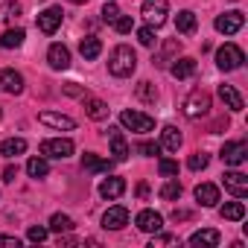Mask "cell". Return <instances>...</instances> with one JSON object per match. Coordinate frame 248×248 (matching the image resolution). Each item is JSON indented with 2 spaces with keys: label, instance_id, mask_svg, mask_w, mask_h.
<instances>
[{
  "label": "cell",
  "instance_id": "obj_43",
  "mask_svg": "<svg viewBox=\"0 0 248 248\" xmlns=\"http://www.w3.org/2000/svg\"><path fill=\"white\" fill-rule=\"evenodd\" d=\"M138 152H143V155H158V152H161V143H152V140H140V143H138Z\"/></svg>",
  "mask_w": 248,
  "mask_h": 248
},
{
  "label": "cell",
  "instance_id": "obj_9",
  "mask_svg": "<svg viewBox=\"0 0 248 248\" xmlns=\"http://www.w3.org/2000/svg\"><path fill=\"white\" fill-rule=\"evenodd\" d=\"M126 225H129V210L123 207V204H114V207L105 210V216H102V228H108V231H120V228H126Z\"/></svg>",
  "mask_w": 248,
  "mask_h": 248
},
{
  "label": "cell",
  "instance_id": "obj_5",
  "mask_svg": "<svg viewBox=\"0 0 248 248\" xmlns=\"http://www.w3.org/2000/svg\"><path fill=\"white\" fill-rule=\"evenodd\" d=\"M167 12H170L167 0H143V9H140V15L146 18V24L155 27V30L167 24Z\"/></svg>",
  "mask_w": 248,
  "mask_h": 248
},
{
  "label": "cell",
  "instance_id": "obj_26",
  "mask_svg": "<svg viewBox=\"0 0 248 248\" xmlns=\"http://www.w3.org/2000/svg\"><path fill=\"white\" fill-rule=\"evenodd\" d=\"M178 50H181L178 38H170V41H164V47H161V56H155L152 62H155L158 67H167V62H172V56H178Z\"/></svg>",
  "mask_w": 248,
  "mask_h": 248
},
{
  "label": "cell",
  "instance_id": "obj_44",
  "mask_svg": "<svg viewBox=\"0 0 248 248\" xmlns=\"http://www.w3.org/2000/svg\"><path fill=\"white\" fill-rule=\"evenodd\" d=\"M0 245H6V248H18V245H21V239H18V236H3V233H0Z\"/></svg>",
  "mask_w": 248,
  "mask_h": 248
},
{
  "label": "cell",
  "instance_id": "obj_37",
  "mask_svg": "<svg viewBox=\"0 0 248 248\" xmlns=\"http://www.w3.org/2000/svg\"><path fill=\"white\" fill-rule=\"evenodd\" d=\"M117 18H120V6H117V3H111V0H108V3L102 6V21H105V24H114Z\"/></svg>",
  "mask_w": 248,
  "mask_h": 248
},
{
  "label": "cell",
  "instance_id": "obj_40",
  "mask_svg": "<svg viewBox=\"0 0 248 248\" xmlns=\"http://www.w3.org/2000/svg\"><path fill=\"white\" fill-rule=\"evenodd\" d=\"M138 41H140L143 47H152V44H155V27H143V30H138Z\"/></svg>",
  "mask_w": 248,
  "mask_h": 248
},
{
  "label": "cell",
  "instance_id": "obj_22",
  "mask_svg": "<svg viewBox=\"0 0 248 248\" xmlns=\"http://www.w3.org/2000/svg\"><path fill=\"white\" fill-rule=\"evenodd\" d=\"M82 99H85V114H88L91 120H105V117H108V105H105L102 99L88 96V93H85Z\"/></svg>",
  "mask_w": 248,
  "mask_h": 248
},
{
  "label": "cell",
  "instance_id": "obj_48",
  "mask_svg": "<svg viewBox=\"0 0 248 248\" xmlns=\"http://www.w3.org/2000/svg\"><path fill=\"white\" fill-rule=\"evenodd\" d=\"M0 117H3V111H0Z\"/></svg>",
  "mask_w": 248,
  "mask_h": 248
},
{
  "label": "cell",
  "instance_id": "obj_12",
  "mask_svg": "<svg viewBox=\"0 0 248 248\" xmlns=\"http://www.w3.org/2000/svg\"><path fill=\"white\" fill-rule=\"evenodd\" d=\"M135 225H138L143 233H158V231L164 228V216L155 213V210H140L138 219H135Z\"/></svg>",
  "mask_w": 248,
  "mask_h": 248
},
{
  "label": "cell",
  "instance_id": "obj_3",
  "mask_svg": "<svg viewBox=\"0 0 248 248\" xmlns=\"http://www.w3.org/2000/svg\"><path fill=\"white\" fill-rule=\"evenodd\" d=\"M181 111L190 117V120H199V117H207L210 114V93L207 91H193L187 99H184V105H181Z\"/></svg>",
  "mask_w": 248,
  "mask_h": 248
},
{
  "label": "cell",
  "instance_id": "obj_34",
  "mask_svg": "<svg viewBox=\"0 0 248 248\" xmlns=\"http://www.w3.org/2000/svg\"><path fill=\"white\" fill-rule=\"evenodd\" d=\"M161 199H164V202H175V199H181V184H178V181H167V184L161 187Z\"/></svg>",
  "mask_w": 248,
  "mask_h": 248
},
{
  "label": "cell",
  "instance_id": "obj_32",
  "mask_svg": "<svg viewBox=\"0 0 248 248\" xmlns=\"http://www.w3.org/2000/svg\"><path fill=\"white\" fill-rule=\"evenodd\" d=\"M27 172H30V178H44V175L50 172L47 158H44V155H41V158H30V161H27Z\"/></svg>",
  "mask_w": 248,
  "mask_h": 248
},
{
  "label": "cell",
  "instance_id": "obj_46",
  "mask_svg": "<svg viewBox=\"0 0 248 248\" xmlns=\"http://www.w3.org/2000/svg\"><path fill=\"white\" fill-rule=\"evenodd\" d=\"M76 242H79L76 236H62V233H59V245H76Z\"/></svg>",
  "mask_w": 248,
  "mask_h": 248
},
{
  "label": "cell",
  "instance_id": "obj_18",
  "mask_svg": "<svg viewBox=\"0 0 248 248\" xmlns=\"http://www.w3.org/2000/svg\"><path fill=\"white\" fill-rule=\"evenodd\" d=\"M123 193H126V181H123V178H117V175H111V178H105L102 184H99V196L102 199H120Z\"/></svg>",
  "mask_w": 248,
  "mask_h": 248
},
{
  "label": "cell",
  "instance_id": "obj_27",
  "mask_svg": "<svg viewBox=\"0 0 248 248\" xmlns=\"http://www.w3.org/2000/svg\"><path fill=\"white\" fill-rule=\"evenodd\" d=\"M79 53H82L88 62H93V59H99V53H102V41H99V38H93V35H88V38H82Z\"/></svg>",
  "mask_w": 248,
  "mask_h": 248
},
{
  "label": "cell",
  "instance_id": "obj_14",
  "mask_svg": "<svg viewBox=\"0 0 248 248\" xmlns=\"http://www.w3.org/2000/svg\"><path fill=\"white\" fill-rule=\"evenodd\" d=\"M38 123H44V126H50V129H64V132L76 129V120H73V117L53 114V111H41V114H38Z\"/></svg>",
  "mask_w": 248,
  "mask_h": 248
},
{
  "label": "cell",
  "instance_id": "obj_30",
  "mask_svg": "<svg viewBox=\"0 0 248 248\" xmlns=\"http://www.w3.org/2000/svg\"><path fill=\"white\" fill-rule=\"evenodd\" d=\"M76 228V222L67 216V213H53V219H50V228L47 231H56V233H70Z\"/></svg>",
  "mask_w": 248,
  "mask_h": 248
},
{
  "label": "cell",
  "instance_id": "obj_21",
  "mask_svg": "<svg viewBox=\"0 0 248 248\" xmlns=\"http://www.w3.org/2000/svg\"><path fill=\"white\" fill-rule=\"evenodd\" d=\"M196 202H199L202 207H213V204L219 202V187H216V184H199V187H196Z\"/></svg>",
  "mask_w": 248,
  "mask_h": 248
},
{
  "label": "cell",
  "instance_id": "obj_47",
  "mask_svg": "<svg viewBox=\"0 0 248 248\" xmlns=\"http://www.w3.org/2000/svg\"><path fill=\"white\" fill-rule=\"evenodd\" d=\"M70 3H76V6H82V3H88V0H70Z\"/></svg>",
  "mask_w": 248,
  "mask_h": 248
},
{
  "label": "cell",
  "instance_id": "obj_8",
  "mask_svg": "<svg viewBox=\"0 0 248 248\" xmlns=\"http://www.w3.org/2000/svg\"><path fill=\"white\" fill-rule=\"evenodd\" d=\"M219 158H222L228 167H239V164H245V158H248V143H242V140L225 143L222 152H219Z\"/></svg>",
  "mask_w": 248,
  "mask_h": 248
},
{
  "label": "cell",
  "instance_id": "obj_17",
  "mask_svg": "<svg viewBox=\"0 0 248 248\" xmlns=\"http://www.w3.org/2000/svg\"><path fill=\"white\" fill-rule=\"evenodd\" d=\"M219 99H222L225 108H231L233 114H239V111L245 108V102H242V96H239V91H236L233 85H219Z\"/></svg>",
  "mask_w": 248,
  "mask_h": 248
},
{
  "label": "cell",
  "instance_id": "obj_41",
  "mask_svg": "<svg viewBox=\"0 0 248 248\" xmlns=\"http://www.w3.org/2000/svg\"><path fill=\"white\" fill-rule=\"evenodd\" d=\"M27 239H30V242H44V239H47V228H44V225H32V228L27 231Z\"/></svg>",
  "mask_w": 248,
  "mask_h": 248
},
{
  "label": "cell",
  "instance_id": "obj_6",
  "mask_svg": "<svg viewBox=\"0 0 248 248\" xmlns=\"http://www.w3.org/2000/svg\"><path fill=\"white\" fill-rule=\"evenodd\" d=\"M41 155L44 158H70L73 155V140H67V138H50V140H44L41 143Z\"/></svg>",
  "mask_w": 248,
  "mask_h": 248
},
{
  "label": "cell",
  "instance_id": "obj_4",
  "mask_svg": "<svg viewBox=\"0 0 248 248\" xmlns=\"http://www.w3.org/2000/svg\"><path fill=\"white\" fill-rule=\"evenodd\" d=\"M120 126L123 129H132L138 135H146V132L155 129V120L149 114H140V111H123L120 114Z\"/></svg>",
  "mask_w": 248,
  "mask_h": 248
},
{
  "label": "cell",
  "instance_id": "obj_13",
  "mask_svg": "<svg viewBox=\"0 0 248 248\" xmlns=\"http://www.w3.org/2000/svg\"><path fill=\"white\" fill-rule=\"evenodd\" d=\"M108 143H111L114 161H126V158L132 155V149H129V143H126V138H123L120 129H108Z\"/></svg>",
  "mask_w": 248,
  "mask_h": 248
},
{
  "label": "cell",
  "instance_id": "obj_1",
  "mask_svg": "<svg viewBox=\"0 0 248 248\" xmlns=\"http://www.w3.org/2000/svg\"><path fill=\"white\" fill-rule=\"evenodd\" d=\"M135 67H138V56H135V50H132V47L120 44V47H114V50H111V56H108V73H111V76L126 79V76H132V73H135Z\"/></svg>",
  "mask_w": 248,
  "mask_h": 248
},
{
  "label": "cell",
  "instance_id": "obj_10",
  "mask_svg": "<svg viewBox=\"0 0 248 248\" xmlns=\"http://www.w3.org/2000/svg\"><path fill=\"white\" fill-rule=\"evenodd\" d=\"M59 27H62V6H47V9L38 15V30H41L44 35H53Z\"/></svg>",
  "mask_w": 248,
  "mask_h": 248
},
{
  "label": "cell",
  "instance_id": "obj_33",
  "mask_svg": "<svg viewBox=\"0 0 248 248\" xmlns=\"http://www.w3.org/2000/svg\"><path fill=\"white\" fill-rule=\"evenodd\" d=\"M135 96H138L140 102L155 105V99H158V88H155L152 82H140V85H138V91H135Z\"/></svg>",
  "mask_w": 248,
  "mask_h": 248
},
{
  "label": "cell",
  "instance_id": "obj_35",
  "mask_svg": "<svg viewBox=\"0 0 248 248\" xmlns=\"http://www.w3.org/2000/svg\"><path fill=\"white\" fill-rule=\"evenodd\" d=\"M111 27H114L120 35H126V32H132V30H135V21H132V15H123V12H120V18H117Z\"/></svg>",
  "mask_w": 248,
  "mask_h": 248
},
{
  "label": "cell",
  "instance_id": "obj_20",
  "mask_svg": "<svg viewBox=\"0 0 248 248\" xmlns=\"http://www.w3.org/2000/svg\"><path fill=\"white\" fill-rule=\"evenodd\" d=\"M219 231H213V228H202V231H196L193 236H190V245H202V248H216L219 245Z\"/></svg>",
  "mask_w": 248,
  "mask_h": 248
},
{
  "label": "cell",
  "instance_id": "obj_39",
  "mask_svg": "<svg viewBox=\"0 0 248 248\" xmlns=\"http://www.w3.org/2000/svg\"><path fill=\"white\" fill-rule=\"evenodd\" d=\"M3 18H6V21L21 18V3H18V0H6V6H3Z\"/></svg>",
  "mask_w": 248,
  "mask_h": 248
},
{
  "label": "cell",
  "instance_id": "obj_19",
  "mask_svg": "<svg viewBox=\"0 0 248 248\" xmlns=\"http://www.w3.org/2000/svg\"><path fill=\"white\" fill-rule=\"evenodd\" d=\"M170 73H172L175 79H190V76L196 73V59H190V56L172 59V67H170Z\"/></svg>",
  "mask_w": 248,
  "mask_h": 248
},
{
  "label": "cell",
  "instance_id": "obj_36",
  "mask_svg": "<svg viewBox=\"0 0 248 248\" xmlns=\"http://www.w3.org/2000/svg\"><path fill=\"white\" fill-rule=\"evenodd\" d=\"M207 161H210V158H207L204 152H193V155H190V161H187V167H190L193 172H199V170H204V167H207Z\"/></svg>",
  "mask_w": 248,
  "mask_h": 248
},
{
  "label": "cell",
  "instance_id": "obj_23",
  "mask_svg": "<svg viewBox=\"0 0 248 248\" xmlns=\"http://www.w3.org/2000/svg\"><path fill=\"white\" fill-rule=\"evenodd\" d=\"M82 170H88V172H108L111 170V161H105V158H99L93 152H85L82 155Z\"/></svg>",
  "mask_w": 248,
  "mask_h": 248
},
{
  "label": "cell",
  "instance_id": "obj_42",
  "mask_svg": "<svg viewBox=\"0 0 248 248\" xmlns=\"http://www.w3.org/2000/svg\"><path fill=\"white\" fill-rule=\"evenodd\" d=\"M158 245H178V236H170V233H155L152 236V248H158Z\"/></svg>",
  "mask_w": 248,
  "mask_h": 248
},
{
  "label": "cell",
  "instance_id": "obj_29",
  "mask_svg": "<svg viewBox=\"0 0 248 248\" xmlns=\"http://www.w3.org/2000/svg\"><path fill=\"white\" fill-rule=\"evenodd\" d=\"M219 213H222V219H228V222H239V219H245V204H242V202H225V204L219 207Z\"/></svg>",
  "mask_w": 248,
  "mask_h": 248
},
{
  "label": "cell",
  "instance_id": "obj_24",
  "mask_svg": "<svg viewBox=\"0 0 248 248\" xmlns=\"http://www.w3.org/2000/svg\"><path fill=\"white\" fill-rule=\"evenodd\" d=\"M24 152H27V140L24 138H9V140L0 143V155H3V158H18Z\"/></svg>",
  "mask_w": 248,
  "mask_h": 248
},
{
  "label": "cell",
  "instance_id": "obj_45",
  "mask_svg": "<svg viewBox=\"0 0 248 248\" xmlns=\"http://www.w3.org/2000/svg\"><path fill=\"white\" fill-rule=\"evenodd\" d=\"M15 175H18V167H12V164H9V167L3 170V181H15Z\"/></svg>",
  "mask_w": 248,
  "mask_h": 248
},
{
  "label": "cell",
  "instance_id": "obj_16",
  "mask_svg": "<svg viewBox=\"0 0 248 248\" xmlns=\"http://www.w3.org/2000/svg\"><path fill=\"white\" fill-rule=\"evenodd\" d=\"M47 62H50L53 70H67V67H70V50H67L64 44H53V47L47 50Z\"/></svg>",
  "mask_w": 248,
  "mask_h": 248
},
{
  "label": "cell",
  "instance_id": "obj_38",
  "mask_svg": "<svg viewBox=\"0 0 248 248\" xmlns=\"http://www.w3.org/2000/svg\"><path fill=\"white\" fill-rule=\"evenodd\" d=\"M158 172H161L164 178H172V175H178V164L170 161V158H164V161L158 164Z\"/></svg>",
  "mask_w": 248,
  "mask_h": 248
},
{
  "label": "cell",
  "instance_id": "obj_28",
  "mask_svg": "<svg viewBox=\"0 0 248 248\" xmlns=\"http://www.w3.org/2000/svg\"><path fill=\"white\" fill-rule=\"evenodd\" d=\"M161 146L170 149V152H178V146H181V132H178L175 126H164V132H161Z\"/></svg>",
  "mask_w": 248,
  "mask_h": 248
},
{
  "label": "cell",
  "instance_id": "obj_31",
  "mask_svg": "<svg viewBox=\"0 0 248 248\" xmlns=\"http://www.w3.org/2000/svg\"><path fill=\"white\" fill-rule=\"evenodd\" d=\"M24 30L21 27H15V30H6L3 35H0V47H6V50H15V47H21L24 44Z\"/></svg>",
  "mask_w": 248,
  "mask_h": 248
},
{
  "label": "cell",
  "instance_id": "obj_25",
  "mask_svg": "<svg viewBox=\"0 0 248 248\" xmlns=\"http://www.w3.org/2000/svg\"><path fill=\"white\" fill-rule=\"evenodd\" d=\"M196 27H199V21H196V15H193L190 9L178 12V18H175V30H178L181 35H193V32H196Z\"/></svg>",
  "mask_w": 248,
  "mask_h": 248
},
{
  "label": "cell",
  "instance_id": "obj_15",
  "mask_svg": "<svg viewBox=\"0 0 248 248\" xmlns=\"http://www.w3.org/2000/svg\"><path fill=\"white\" fill-rule=\"evenodd\" d=\"M0 88H3L6 93H12V96H18V93H24V76L18 70L6 67L3 73H0Z\"/></svg>",
  "mask_w": 248,
  "mask_h": 248
},
{
  "label": "cell",
  "instance_id": "obj_7",
  "mask_svg": "<svg viewBox=\"0 0 248 248\" xmlns=\"http://www.w3.org/2000/svg\"><path fill=\"white\" fill-rule=\"evenodd\" d=\"M222 184H225V190H228L233 199H245V196H248V175L239 172V170L225 172V175H222Z\"/></svg>",
  "mask_w": 248,
  "mask_h": 248
},
{
  "label": "cell",
  "instance_id": "obj_2",
  "mask_svg": "<svg viewBox=\"0 0 248 248\" xmlns=\"http://www.w3.org/2000/svg\"><path fill=\"white\" fill-rule=\"evenodd\" d=\"M242 62H245V53H242L236 44H222V47L216 50V67H219V70H225V73L239 70V67H242Z\"/></svg>",
  "mask_w": 248,
  "mask_h": 248
},
{
  "label": "cell",
  "instance_id": "obj_11",
  "mask_svg": "<svg viewBox=\"0 0 248 248\" xmlns=\"http://www.w3.org/2000/svg\"><path fill=\"white\" fill-rule=\"evenodd\" d=\"M242 24H245L242 12H225V15L216 18V32H222V35H233V32L242 30Z\"/></svg>",
  "mask_w": 248,
  "mask_h": 248
}]
</instances>
